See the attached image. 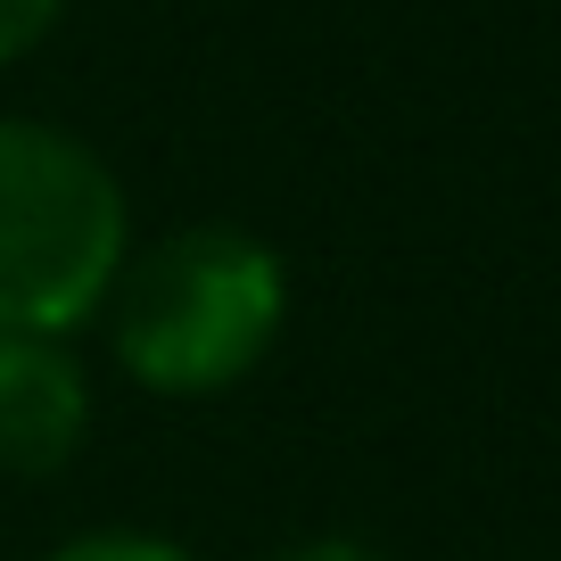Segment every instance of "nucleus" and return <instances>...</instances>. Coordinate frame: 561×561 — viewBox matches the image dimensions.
Masks as SVG:
<instances>
[{
    "mask_svg": "<svg viewBox=\"0 0 561 561\" xmlns=\"http://www.w3.org/2000/svg\"><path fill=\"white\" fill-rule=\"evenodd\" d=\"M42 561H191L174 537H149V528H100V537H67Z\"/></svg>",
    "mask_w": 561,
    "mask_h": 561,
    "instance_id": "4",
    "label": "nucleus"
},
{
    "mask_svg": "<svg viewBox=\"0 0 561 561\" xmlns=\"http://www.w3.org/2000/svg\"><path fill=\"white\" fill-rule=\"evenodd\" d=\"M124 256L133 215L100 149L42 116H0V331H83Z\"/></svg>",
    "mask_w": 561,
    "mask_h": 561,
    "instance_id": "2",
    "label": "nucleus"
},
{
    "mask_svg": "<svg viewBox=\"0 0 561 561\" xmlns=\"http://www.w3.org/2000/svg\"><path fill=\"white\" fill-rule=\"evenodd\" d=\"M67 0H0V67H18L25 50H42Z\"/></svg>",
    "mask_w": 561,
    "mask_h": 561,
    "instance_id": "5",
    "label": "nucleus"
},
{
    "mask_svg": "<svg viewBox=\"0 0 561 561\" xmlns=\"http://www.w3.org/2000/svg\"><path fill=\"white\" fill-rule=\"evenodd\" d=\"M83 430H91V388L67 339L0 331V471L18 479L67 471Z\"/></svg>",
    "mask_w": 561,
    "mask_h": 561,
    "instance_id": "3",
    "label": "nucleus"
},
{
    "mask_svg": "<svg viewBox=\"0 0 561 561\" xmlns=\"http://www.w3.org/2000/svg\"><path fill=\"white\" fill-rule=\"evenodd\" d=\"M273 561H388V553L364 537H298V545H280Z\"/></svg>",
    "mask_w": 561,
    "mask_h": 561,
    "instance_id": "6",
    "label": "nucleus"
},
{
    "mask_svg": "<svg viewBox=\"0 0 561 561\" xmlns=\"http://www.w3.org/2000/svg\"><path fill=\"white\" fill-rule=\"evenodd\" d=\"M289 273L240 224H182L124 256L107 289V347L149 397H224L273 355Z\"/></svg>",
    "mask_w": 561,
    "mask_h": 561,
    "instance_id": "1",
    "label": "nucleus"
}]
</instances>
